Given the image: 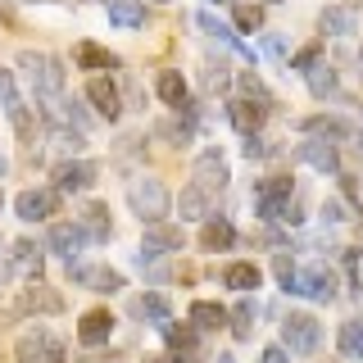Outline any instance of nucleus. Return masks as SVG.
Instances as JSON below:
<instances>
[{
	"label": "nucleus",
	"instance_id": "obj_1",
	"mask_svg": "<svg viewBox=\"0 0 363 363\" xmlns=\"http://www.w3.org/2000/svg\"><path fill=\"white\" fill-rule=\"evenodd\" d=\"M255 213L264 223H300V204H295L291 177H264L255 186Z\"/></svg>",
	"mask_w": 363,
	"mask_h": 363
},
{
	"label": "nucleus",
	"instance_id": "obj_2",
	"mask_svg": "<svg viewBox=\"0 0 363 363\" xmlns=\"http://www.w3.org/2000/svg\"><path fill=\"white\" fill-rule=\"evenodd\" d=\"M128 204H132V213H136L141 223H164L173 196H168V186H164L155 173H141L136 182H128Z\"/></svg>",
	"mask_w": 363,
	"mask_h": 363
},
{
	"label": "nucleus",
	"instance_id": "obj_3",
	"mask_svg": "<svg viewBox=\"0 0 363 363\" xmlns=\"http://www.w3.org/2000/svg\"><path fill=\"white\" fill-rule=\"evenodd\" d=\"M18 68H28V77H32V91H37V100H45V105H55V100L64 96V64L55 60V55L23 50V55H18Z\"/></svg>",
	"mask_w": 363,
	"mask_h": 363
},
{
	"label": "nucleus",
	"instance_id": "obj_4",
	"mask_svg": "<svg viewBox=\"0 0 363 363\" xmlns=\"http://www.w3.org/2000/svg\"><path fill=\"white\" fill-rule=\"evenodd\" d=\"M286 354H313L323 345V327H318L313 313H286L281 318V340H277Z\"/></svg>",
	"mask_w": 363,
	"mask_h": 363
},
{
	"label": "nucleus",
	"instance_id": "obj_5",
	"mask_svg": "<svg viewBox=\"0 0 363 363\" xmlns=\"http://www.w3.org/2000/svg\"><path fill=\"white\" fill-rule=\"evenodd\" d=\"M359 18H363L359 0H340V5H327L318 14V32H323V41H345V37H354Z\"/></svg>",
	"mask_w": 363,
	"mask_h": 363
},
{
	"label": "nucleus",
	"instance_id": "obj_6",
	"mask_svg": "<svg viewBox=\"0 0 363 363\" xmlns=\"http://www.w3.org/2000/svg\"><path fill=\"white\" fill-rule=\"evenodd\" d=\"M291 295H304V300H313V304L336 300V272L327 268V264H309V268H300V272H295Z\"/></svg>",
	"mask_w": 363,
	"mask_h": 363
},
{
	"label": "nucleus",
	"instance_id": "obj_7",
	"mask_svg": "<svg viewBox=\"0 0 363 363\" xmlns=\"http://www.w3.org/2000/svg\"><path fill=\"white\" fill-rule=\"evenodd\" d=\"M68 277L77 281V286H86V291H96V295H118V291H128V277H123L118 268H105V264H68Z\"/></svg>",
	"mask_w": 363,
	"mask_h": 363
},
{
	"label": "nucleus",
	"instance_id": "obj_8",
	"mask_svg": "<svg viewBox=\"0 0 363 363\" xmlns=\"http://www.w3.org/2000/svg\"><path fill=\"white\" fill-rule=\"evenodd\" d=\"M191 182L204 191V196H218V191L232 182V173H227V159H223V150H204L200 159H196V168H191Z\"/></svg>",
	"mask_w": 363,
	"mask_h": 363
},
{
	"label": "nucleus",
	"instance_id": "obj_9",
	"mask_svg": "<svg viewBox=\"0 0 363 363\" xmlns=\"http://www.w3.org/2000/svg\"><path fill=\"white\" fill-rule=\"evenodd\" d=\"M300 164H309L313 173H323V177H340L336 141H327V136H304V141H300Z\"/></svg>",
	"mask_w": 363,
	"mask_h": 363
},
{
	"label": "nucleus",
	"instance_id": "obj_10",
	"mask_svg": "<svg viewBox=\"0 0 363 363\" xmlns=\"http://www.w3.org/2000/svg\"><path fill=\"white\" fill-rule=\"evenodd\" d=\"M100 177V168L91 164V159H68V164L55 168V191L60 196H77V191H91Z\"/></svg>",
	"mask_w": 363,
	"mask_h": 363
},
{
	"label": "nucleus",
	"instance_id": "obj_11",
	"mask_svg": "<svg viewBox=\"0 0 363 363\" xmlns=\"http://www.w3.org/2000/svg\"><path fill=\"white\" fill-rule=\"evenodd\" d=\"M60 354H64V345L50 332H41V327L28 332V336H18V345H14L18 363H60Z\"/></svg>",
	"mask_w": 363,
	"mask_h": 363
},
{
	"label": "nucleus",
	"instance_id": "obj_12",
	"mask_svg": "<svg viewBox=\"0 0 363 363\" xmlns=\"http://www.w3.org/2000/svg\"><path fill=\"white\" fill-rule=\"evenodd\" d=\"M45 245H50L64 264H77V255H82V245H86V232L77 227V218L73 223H55L50 236H45Z\"/></svg>",
	"mask_w": 363,
	"mask_h": 363
},
{
	"label": "nucleus",
	"instance_id": "obj_13",
	"mask_svg": "<svg viewBox=\"0 0 363 363\" xmlns=\"http://www.w3.org/2000/svg\"><path fill=\"white\" fill-rule=\"evenodd\" d=\"M60 209V191H23L14 200V213L23 223H41V218H55Z\"/></svg>",
	"mask_w": 363,
	"mask_h": 363
},
{
	"label": "nucleus",
	"instance_id": "obj_14",
	"mask_svg": "<svg viewBox=\"0 0 363 363\" xmlns=\"http://www.w3.org/2000/svg\"><path fill=\"white\" fill-rule=\"evenodd\" d=\"M109 336H113V313L109 309H86L82 318H77V340H82L86 350L109 345Z\"/></svg>",
	"mask_w": 363,
	"mask_h": 363
},
{
	"label": "nucleus",
	"instance_id": "obj_15",
	"mask_svg": "<svg viewBox=\"0 0 363 363\" xmlns=\"http://www.w3.org/2000/svg\"><path fill=\"white\" fill-rule=\"evenodd\" d=\"M186 245V232L173 223H145V236H141V250H155V255H177Z\"/></svg>",
	"mask_w": 363,
	"mask_h": 363
},
{
	"label": "nucleus",
	"instance_id": "obj_16",
	"mask_svg": "<svg viewBox=\"0 0 363 363\" xmlns=\"http://www.w3.org/2000/svg\"><path fill=\"white\" fill-rule=\"evenodd\" d=\"M86 100L96 105L100 118L118 123V113H123V96H118V86H113L109 77H91V82H86Z\"/></svg>",
	"mask_w": 363,
	"mask_h": 363
},
{
	"label": "nucleus",
	"instance_id": "obj_17",
	"mask_svg": "<svg viewBox=\"0 0 363 363\" xmlns=\"http://www.w3.org/2000/svg\"><path fill=\"white\" fill-rule=\"evenodd\" d=\"M132 318H136V323L164 327V323H173V304H168V295L145 291V295H136V300H132Z\"/></svg>",
	"mask_w": 363,
	"mask_h": 363
},
{
	"label": "nucleus",
	"instance_id": "obj_18",
	"mask_svg": "<svg viewBox=\"0 0 363 363\" xmlns=\"http://www.w3.org/2000/svg\"><path fill=\"white\" fill-rule=\"evenodd\" d=\"M264 118H268V109L259 105V100H232V105H227V123H232L241 136H255L264 128Z\"/></svg>",
	"mask_w": 363,
	"mask_h": 363
},
{
	"label": "nucleus",
	"instance_id": "obj_19",
	"mask_svg": "<svg viewBox=\"0 0 363 363\" xmlns=\"http://www.w3.org/2000/svg\"><path fill=\"white\" fill-rule=\"evenodd\" d=\"M18 309L23 313H60L64 309V295L50 291L45 281H32L28 291H18Z\"/></svg>",
	"mask_w": 363,
	"mask_h": 363
},
{
	"label": "nucleus",
	"instance_id": "obj_20",
	"mask_svg": "<svg viewBox=\"0 0 363 363\" xmlns=\"http://www.w3.org/2000/svg\"><path fill=\"white\" fill-rule=\"evenodd\" d=\"M159 332H164V340H168V350H173V359H177V363L196 359V350H200V332H196L191 323H186V327H177V323H164Z\"/></svg>",
	"mask_w": 363,
	"mask_h": 363
},
{
	"label": "nucleus",
	"instance_id": "obj_21",
	"mask_svg": "<svg viewBox=\"0 0 363 363\" xmlns=\"http://www.w3.org/2000/svg\"><path fill=\"white\" fill-rule=\"evenodd\" d=\"M259 281H264V272H259V264H250V259H236V264L223 268V286L236 291V295L259 291Z\"/></svg>",
	"mask_w": 363,
	"mask_h": 363
},
{
	"label": "nucleus",
	"instance_id": "obj_22",
	"mask_svg": "<svg viewBox=\"0 0 363 363\" xmlns=\"http://www.w3.org/2000/svg\"><path fill=\"white\" fill-rule=\"evenodd\" d=\"M200 245L209 250V255H223V250H232L236 245V227L227 223V218H204V232H200Z\"/></svg>",
	"mask_w": 363,
	"mask_h": 363
},
{
	"label": "nucleus",
	"instance_id": "obj_23",
	"mask_svg": "<svg viewBox=\"0 0 363 363\" xmlns=\"http://www.w3.org/2000/svg\"><path fill=\"white\" fill-rule=\"evenodd\" d=\"M155 96L164 100L168 109L186 105V77H182V68H164V73L155 77Z\"/></svg>",
	"mask_w": 363,
	"mask_h": 363
},
{
	"label": "nucleus",
	"instance_id": "obj_24",
	"mask_svg": "<svg viewBox=\"0 0 363 363\" xmlns=\"http://www.w3.org/2000/svg\"><path fill=\"white\" fill-rule=\"evenodd\" d=\"M73 60H77V68H86V73H109V68H118V55H109L105 45H96V41H82L73 50Z\"/></svg>",
	"mask_w": 363,
	"mask_h": 363
},
{
	"label": "nucleus",
	"instance_id": "obj_25",
	"mask_svg": "<svg viewBox=\"0 0 363 363\" xmlns=\"http://www.w3.org/2000/svg\"><path fill=\"white\" fill-rule=\"evenodd\" d=\"M77 227H82L86 241H96V245H105L109 236H113V227H109V209H105V204H86L82 218H77Z\"/></svg>",
	"mask_w": 363,
	"mask_h": 363
},
{
	"label": "nucleus",
	"instance_id": "obj_26",
	"mask_svg": "<svg viewBox=\"0 0 363 363\" xmlns=\"http://www.w3.org/2000/svg\"><path fill=\"white\" fill-rule=\"evenodd\" d=\"M196 23H200L204 32H209L213 41H223V45H232V50H241L245 60H255V50H250V45H241V41H236V32L227 28V23H223L218 14H213V9H200V14H196Z\"/></svg>",
	"mask_w": 363,
	"mask_h": 363
},
{
	"label": "nucleus",
	"instance_id": "obj_27",
	"mask_svg": "<svg viewBox=\"0 0 363 363\" xmlns=\"http://www.w3.org/2000/svg\"><path fill=\"white\" fill-rule=\"evenodd\" d=\"M209 200H213V196H204L196 182H191V186L177 196V213H182V223H204V218H209Z\"/></svg>",
	"mask_w": 363,
	"mask_h": 363
},
{
	"label": "nucleus",
	"instance_id": "obj_28",
	"mask_svg": "<svg viewBox=\"0 0 363 363\" xmlns=\"http://www.w3.org/2000/svg\"><path fill=\"white\" fill-rule=\"evenodd\" d=\"M186 318H191L196 332H218V327H227V309H223V304H213V300H196Z\"/></svg>",
	"mask_w": 363,
	"mask_h": 363
},
{
	"label": "nucleus",
	"instance_id": "obj_29",
	"mask_svg": "<svg viewBox=\"0 0 363 363\" xmlns=\"http://www.w3.org/2000/svg\"><path fill=\"white\" fill-rule=\"evenodd\" d=\"M113 28H141L145 23V0H105Z\"/></svg>",
	"mask_w": 363,
	"mask_h": 363
},
{
	"label": "nucleus",
	"instance_id": "obj_30",
	"mask_svg": "<svg viewBox=\"0 0 363 363\" xmlns=\"http://www.w3.org/2000/svg\"><path fill=\"white\" fill-rule=\"evenodd\" d=\"M300 132H309V136H327V141H340V136H350V123L332 118V113H313V118H304V123H300Z\"/></svg>",
	"mask_w": 363,
	"mask_h": 363
},
{
	"label": "nucleus",
	"instance_id": "obj_31",
	"mask_svg": "<svg viewBox=\"0 0 363 363\" xmlns=\"http://www.w3.org/2000/svg\"><path fill=\"white\" fill-rule=\"evenodd\" d=\"M255 318H259V304L250 300V295H241V304L227 313V323H232V336H236V340H250V332H255Z\"/></svg>",
	"mask_w": 363,
	"mask_h": 363
},
{
	"label": "nucleus",
	"instance_id": "obj_32",
	"mask_svg": "<svg viewBox=\"0 0 363 363\" xmlns=\"http://www.w3.org/2000/svg\"><path fill=\"white\" fill-rule=\"evenodd\" d=\"M336 350H340L345 359H363V318H350V323H340Z\"/></svg>",
	"mask_w": 363,
	"mask_h": 363
},
{
	"label": "nucleus",
	"instance_id": "obj_33",
	"mask_svg": "<svg viewBox=\"0 0 363 363\" xmlns=\"http://www.w3.org/2000/svg\"><path fill=\"white\" fill-rule=\"evenodd\" d=\"M304 77H309V96H313V100H327V96H336V91H340V77H336L332 64H318V68H309Z\"/></svg>",
	"mask_w": 363,
	"mask_h": 363
},
{
	"label": "nucleus",
	"instance_id": "obj_34",
	"mask_svg": "<svg viewBox=\"0 0 363 363\" xmlns=\"http://www.w3.org/2000/svg\"><path fill=\"white\" fill-rule=\"evenodd\" d=\"M50 145H55V150H64V155H82L86 150V136L77 132V128H68V123H55V128H50Z\"/></svg>",
	"mask_w": 363,
	"mask_h": 363
},
{
	"label": "nucleus",
	"instance_id": "obj_35",
	"mask_svg": "<svg viewBox=\"0 0 363 363\" xmlns=\"http://www.w3.org/2000/svg\"><path fill=\"white\" fill-rule=\"evenodd\" d=\"M14 268L23 272V277H41V250L32 241H18L14 245Z\"/></svg>",
	"mask_w": 363,
	"mask_h": 363
},
{
	"label": "nucleus",
	"instance_id": "obj_36",
	"mask_svg": "<svg viewBox=\"0 0 363 363\" xmlns=\"http://www.w3.org/2000/svg\"><path fill=\"white\" fill-rule=\"evenodd\" d=\"M164 259H168V255H155V250H141V255H136V268H141L145 277H150L155 286H159V281H168V264H164Z\"/></svg>",
	"mask_w": 363,
	"mask_h": 363
},
{
	"label": "nucleus",
	"instance_id": "obj_37",
	"mask_svg": "<svg viewBox=\"0 0 363 363\" xmlns=\"http://www.w3.org/2000/svg\"><path fill=\"white\" fill-rule=\"evenodd\" d=\"M272 272H277V281H281V291L291 295V286H295V259H291V250H277V255H272Z\"/></svg>",
	"mask_w": 363,
	"mask_h": 363
},
{
	"label": "nucleus",
	"instance_id": "obj_38",
	"mask_svg": "<svg viewBox=\"0 0 363 363\" xmlns=\"http://www.w3.org/2000/svg\"><path fill=\"white\" fill-rule=\"evenodd\" d=\"M323 64V41H313V45H304L300 55H291V73H309V68Z\"/></svg>",
	"mask_w": 363,
	"mask_h": 363
},
{
	"label": "nucleus",
	"instance_id": "obj_39",
	"mask_svg": "<svg viewBox=\"0 0 363 363\" xmlns=\"http://www.w3.org/2000/svg\"><path fill=\"white\" fill-rule=\"evenodd\" d=\"M204 86H209V91H227V86H232V68H227V64H209V68H204Z\"/></svg>",
	"mask_w": 363,
	"mask_h": 363
},
{
	"label": "nucleus",
	"instance_id": "obj_40",
	"mask_svg": "<svg viewBox=\"0 0 363 363\" xmlns=\"http://www.w3.org/2000/svg\"><path fill=\"white\" fill-rule=\"evenodd\" d=\"M259 23H264V9H259V5H241V0H236V28L255 32Z\"/></svg>",
	"mask_w": 363,
	"mask_h": 363
},
{
	"label": "nucleus",
	"instance_id": "obj_41",
	"mask_svg": "<svg viewBox=\"0 0 363 363\" xmlns=\"http://www.w3.org/2000/svg\"><path fill=\"white\" fill-rule=\"evenodd\" d=\"M18 105V86H14V73L0 68V109H14Z\"/></svg>",
	"mask_w": 363,
	"mask_h": 363
},
{
	"label": "nucleus",
	"instance_id": "obj_42",
	"mask_svg": "<svg viewBox=\"0 0 363 363\" xmlns=\"http://www.w3.org/2000/svg\"><path fill=\"white\" fill-rule=\"evenodd\" d=\"M241 155L250 159V164H255V159H268L272 150H268V141H264V136H259V132H255V136H245V145H241Z\"/></svg>",
	"mask_w": 363,
	"mask_h": 363
},
{
	"label": "nucleus",
	"instance_id": "obj_43",
	"mask_svg": "<svg viewBox=\"0 0 363 363\" xmlns=\"http://www.w3.org/2000/svg\"><path fill=\"white\" fill-rule=\"evenodd\" d=\"M241 91H245V100H259V105H268V91H264V82H259V77L241 73Z\"/></svg>",
	"mask_w": 363,
	"mask_h": 363
},
{
	"label": "nucleus",
	"instance_id": "obj_44",
	"mask_svg": "<svg viewBox=\"0 0 363 363\" xmlns=\"http://www.w3.org/2000/svg\"><path fill=\"white\" fill-rule=\"evenodd\" d=\"M323 223H332V227H336V223H350V209H345L340 200H327V204H323Z\"/></svg>",
	"mask_w": 363,
	"mask_h": 363
},
{
	"label": "nucleus",
	"instance_id": "obj_45",
	"mask_svg": "<svg viewBox=\"0 0 363 363\" xmlns=\"http://www.w3.org/2000/svg\"><path fill=\"white\" fill-rule=\"evenodd\" d=\"M264 50L272 55V60H286V41H281L277 32H268V37H264Z\"/></svg>",
	"mask_w": 363,
	"mask_h": 363
},
{
	"label": "nucleus",
	"instance_id": "obj_46",
	"mask_svg": "<svg viewBox=\"0 0 363 363\" xmlns=\"http://www.w3.org/2000/svg\"><path fill=\"white\" fill-rule=\"evenodd\" d=\"M264 363H291V354H286L281 345H268V350H264Z\"/></svg>",
	"mask_w": 363,
	"mask_h": 363
},
{
	"label": "nucleus",
	"instance_id": "obj_47",
	"mask_svg": "<svg viewBox=\"0 0 363 363\" xmlns=\"http://www.w3.org/2000/svg\"><path fill=\"white\" fill-rule=\"evenodd\" d=\"M145 363H177V359H173V354H150Z\"/></svg>",
	"mask_w": 363,
	"mask_h": 363
},
{
	"label": "nucleus",
	"instance_id": "obj_48",
	"mask_svg": "<svg viewBox=\"0 0 363 363\" xmlns=\"http://www.w3.org/2000/svg\"><path fill=\"white\" fill-rule=\"evenodd\" d=\"M5 173H9V159H5V155H0V177H5Z\"/></svg>",
	"mask_w": 363,
	"mask_h": 363
},
{
	"label": "nucleus",
	"instance_id": "obj_49",
	"mask_svg": "<svg viewBox=\"0 0 363 363\" xmlns=\"http://www.w3.org/2000/svg\"><path fill=\"white\" fill-rule=\"evenodd\" d=\"M218 363H236V359H232V354H218Z\"/></svg>",
	"mask_w": 363,
	"mask_h": 363
},
{
	"label": "nucleus",
	"instance_id": "obj_50",
	"mask_svg": "<svg viewBox=\"0 0 363 363\" xmlns=\"http://www.w3.org/2000/svg\"><path fill=\"white\" fill-rule=\"evenodd\" d=\"M213 5H236V0H213Z\"/></svg>",
	"mask_w": 363,
	"mask_h": 363
},
{
	"label": "nucleus",
	"instance_id": "obj_51",
	"mask_svg": "<svg viewBox=\"0 0 363 363\" xmlns=\"http://www.w3.org/2000/svg\"><path fill=\"white\" fill-rule=\"evenodd\" d=\"M359 64H363V45H359Z\"/></svg>",
	"mask_w": 363,
	"mask_h": 363
},
{
	"label": "nucleus",
	"instance_id": "obj_52",
	"mask_svg": "<svg viewBox=\"0 0 363 363\" xmlns=\"http://www.w3.org/2000/svg\"><path fill=\"white\" fill-rule=\"evenodd\" d=\"M268 5H281V0H268Z\"/></svg>",
	"mask_w": 363,
	"mask_h": 363
},
{
	"label": "nucleus",
	"instance_id": "obj_53",
	"mask_svg": "<svg viewBox=\"0 0 363 363\" xmlns=\"http://www.w3.org/2000/svg\"><path fill=\"white\" fill-rule=\"evenodd\" d=\"M155 5H164V0H155Z\"/></svg>",
	"mask_w": 363,
	"mask_h": 363
},
{
	"label": "nucleus",
	"instance_id": "obj_54",
	"mask_svg": "<svg viewBox=\"0 0 363 363\" xmlns=\"http://www.w3.org/2000/svg\"><path fill=\"white\" fill-rule=\"evenodd\" d=\"M23 5H32V0H23Z\"/></svg>",
	"mask_w": 363,
	"mask_h": 363
},
{
	"label": "nucleus",
	"instance_id": "obj_55",
	"mask_svg": "<svg viewBox=\"0 0 363 363\" xmlns=\"http://www.w3.org/2000/svg\"><path fill=\"white\" fill-rule=\"evenodd\" d=\"M0 204H5V196H0Z\"/></svg>",
	"mask_w": 363,
	"mask_h": 363
}]
</instances>
